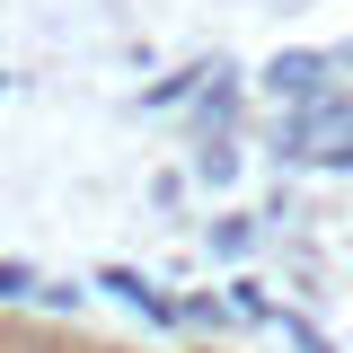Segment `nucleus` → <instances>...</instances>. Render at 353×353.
Segmentation results:
<instances>
[{"label": "nucleus", "instance_id": "obj_2", "mask_svg": "<svg viewBox=\"0 0 353 353\" xmlns=\"http://www.w3.org/2000/svg\"><path fill=\"white\" fill-rule=\"evenodd\" d=\"M265 88H274V97H327V62H318V53H283V62H274V71H265Z\"/></svg>", "mask_w": 353, "mask_h": 353}, {"label": "nucleus", "instance_id": "obj_1", "mask_svg": "<svg viewBox=\"0 0 353 353\" xmlns=\"http://www.w3.org/2000/svg\"><path fill=\"white\" fill-rule=\"evenodd\" d=\"M283 141L301 150V159H318V168H353V97H309L301 115L283 124Z\"/></svg>", "mask_w": 353, "mask_h": 353}]
</instances>
